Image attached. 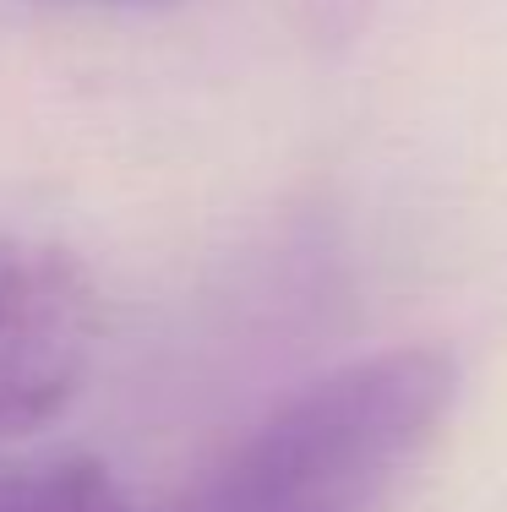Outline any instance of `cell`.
<instances>
[{
    "instance_id": "6da1fadb",
    "label": "cell",
    "mask_w": 507,
    "mask_h": 512,
    "mask_svg": "<svg viewBox=\"0 0 507 512\" xmlns=\"http://www.w3.org/2000/svg\"><path fill=\"white\" fill-rule=\"evenodd\" d=\"M442 349H382L300 387L180 512H360L437 436L453 404Z\"/></svg>"
},
{
    "instance_id": "7a4b0ae2",
    "label": "cell",
    "mask_w": 507,
    "mask_h": 512,
    "mask_svg": "<svg viewBox=\"0 0 507 512\" xmlns=\"http://www.w3.org/2000/svg\"><path fill=\"white\" fill-rule=\"evenodd\" d=\"M99 349V295L60 246L0 235V436L44 425Z\"/></svg>"
},
{
    "instance_id": "3957f363",
    "label": "cell",
    "mask_w": 507,
    "mask_h": 512,
    "mask_svg": "<svg viewBox=\"0 0 507 512\" xmlns=\"http://www.w3.org/2000/svg\"><path fill=\"white\" fill-rule=\"evenodd\" d=\"M0 512H126L104 463L77 453L0 458Z\"/></svg>"
}]
</instances>
